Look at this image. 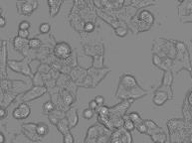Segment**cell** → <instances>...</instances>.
I'll list each match as a JSON object with an SVG mask.
<instances>
[{"label":"cell","instance_id":"26","mask_svg":"<svg viewBox=\"0 0 192 143\" xmlns=\"http://www.w3.org/2000/svg\"><path fill=\"white\" fill-rule=\"evenodd\" d=\"M89 106H90V108H92V109H93V110H96V109L99 108V105H98L97 101H96L95 99H94V100H91V101H90Z\"/></svg>","mask_w":192,"mask_h":143},{"label":"cell","instance_id":"22","mask_svg":"<svg viewBox=\"0 0 192 143\" xmlns=\"http://www.w3.org/2000/svg\"><path fill=\"white\" fill-rule=\"evenodd\" d=\"M18 36L21 37V38H23V39H27L29 37V31L19 29V31H18Z\"/></svg>","mask_w":192,"mask_h":143},{"label":"cell","instance_id":"16","mask_svg":"<svg viewBox=\"0 0 192 143\" xmlns=\"http://www.w3.org/2000/svg\"><path fill=\"white\" fill-rule=\"evenodd\" d=\"M28 45H29V47L32 48V49H37V48H39L41 46V41L37 38H33L28 42Z\"/></svg>","mask_w":192,"mask_h":143},{"label":"cell","instance_id":"17","mask_svg":"<svg viewBox=\"0 0 192 143\" xmlns=\"http://www.w3.org/2000/svg\"><path fill=\"white\" fill-rule=\"evenodd\" d=\"M94 114H95V112H94V110L92 108H87V109H85L84 111H83V117H84L85 119H88V120H90V119H92L94 117Z\"/></svg>","mask_w":192,"mask_h":143},{"label":"cell","instance_id":"4","mask_svg":"<svg viewBox=\"0 0 192 143\" xmlns=\"http://www.w3.org/2000/svg\"><path fill=\"white\" fill-rule=\"evenodd\" d=\"M31 112V108L26 103H21L18 107H16L13 111V117L18 120L25 119L29 116Z\"/></svg>","mask_w":192,"mask_h":143},{"label":"cell","instance_id":"25","mask_svg":"<svg viewBox=\"0 0 192 143\" xmlns=\"http://www.w3.org/2000/svg\"><path fill=\"white\" fill-rule=\"evenodd\" d=\"M95 100L97 101V103H98V105H99V106L105 104V97L102 96V95H98V96H96Z\"/></svg>","mask_w":192,"mask_h":143},{"label":"cell","instance_id":"2","mask_svg":"<svg viewBox=\"0 0 192 143\" xmlns=\"http://www.w3.org/2000/svg\"><path fill=\"white\" fill-rule=\"evenodd\" d=\"M110 141L112 142H128L130 143L132 142V138L129 133V131L126 129H118L116 131L114 132V134L112 135L110 138Z\"/></svg>","mask_w":192,"mask_h":143},{"label":"cell","instance_id":"6","mask_svg":"<svg viewBox=\"0 0 192 143\" xmlns=\"http://www.w3.org/2000/svg\"><path fill=\"white\" fill-rule=\"evenodd\" d=\"M168 99H169V97H168V92L163 90H157L154 92L153 97H152V101H153V103L156 106H161V105H163Z\"/></svg>","mask_w":192,"mask_h":143},{"label":"cell","instance_id":"1","mask_svg":"<svg viewBox=\"0 0 192 143\" xmlns=\"http://www.w3.org/2000/svg\"><path fill=\"white\" fill-rule=\"evenodd\" d=\"M118 90H122V92H124V95H128L126 98H138V97L143 96L142 94H137V92H143L138 86L135 80L134 76H130V74H124L122 76V80L120 82V86ZM124 95L122 97L124 98Z\"/></svg>","mask_w":192,"mask_h":143},{"label":"cell","instance_id":"31","mask_svg":"<svg viewBox=\"0 0 192 143\" xmlns=\"http://www.w3.org/2000/svg\"><path fill=\"white\" fill-rule=\"evenodd\" d=\"M140 1H141V0H132V3H134V4L136 3L137 4V3H139Z\"/></svg>","mask_w":192,"mask_h":143},{"label":"cell","instance_id":"30","mask_svg":"<svg viewBox=\"0 0 192 143\" xmlns=\"http://www.w3.org/2000/svg\"><path fill=\"white\" fill-rule=\"evenodd\" d=\"M3 142H5V137H4L3 133L0 132V143H3Z\"/></svg>","mask_w":192,"mask_h":143},{"label":"cell","instance_id":"5","mask_svg":"<svg viewBox=\"0 0 192 143\" xmlns=\"http://www.w3.org/2000/svg\"><path fill=\"white\" fill-rule=\"evenodd\" d=\"M46 92V88H42V86H35L32 90H30L26 94L23 96V100L24 101H30L33 99H36L38 97L42 96V95Z\"/></svg>","mask_w":192,"mask_h":143},{"label":"cell","instance_id":"3","mask_svg":"<svg viewBox=\"0 0 192 143\" xmlns=\"http://www.w3.org/2000/svg\"><path fill=\"white\" fill-rule=\"evenodd\" d=\"M72 54L71 46L66 42L58 43L55 47V55L60 59H66Z\"/></svg>","mask_w":192,"mask_h":143},{"label":"cell","instance_id":"33","mask_svg":"<svg viewBox=\"0 0 192 143\" xmlns=\"http://www.w3.org/2000/svg\"><path fill=\"white\" fill-rule=\"evenodd\" d=\"M190 74H191V76H192V72H190Z\"/></svg>","mask_w":192,"mask_h":143},{"label":"cell","instance_id":"19","mask_svg":"<svg viewBox=\"0 0 192 143\" xmlns=\"http://www.w3.org/2000/svg\"><path fill=\"white\" fill-rule=\"evenodd\" d=\"M50 29H51V27H50V24H48V23H42L40 26H39V31H40L41 34L49 33Z\"/></svg>","mask_w":192,"mask_h":143},{"label":"cell","instance_id":"15","mask_svg":"<svg viewBox=\"0 0 192 143\" xmlns=\"http://www.w3.org/2000/svg\"><path fill=\"white\" fill-rule=\"evenodd\" d=\"M135 128H136V130L139 132V133L147 134V124L145 123V121L140 122V123H138L137 125H135Z\"/></svg>","mask_w":192,"mask_h":143},{"label":"cell","instance_id":"29","mask_svg":"<svg viewBox=\"0 0 192 143\" xmlns=\"http://www.w3.org/2000/svg\"><path fill=\"white\" fill-rule=\"evenodd\" d=\"M6 24V19L2 16H0V27H4Z\"/></svg>","mask_w":192,"mask_h":143},{"label":"cell","instance_id":"12","mask_svg":"<svg viewBox=\"0 0 192 143\" xmlns=\"http://www.w3.org/2000/svg\"><path fill=\"white\" fill-rule=\"evenodd\" d=\"M128 116L131 120H132L133 122H134L135 125H137V124H138V123H140V122H142V121H143V119L141 118L140 115H139L137 112H130V113H128Z\"/></svg>","mask_w":192,"mask_h":143},{"label":"cell","instance_id":"7","mask_svg":"<svg viewBox=\"0 0 192 143\" xmlns=\"http://www.w3.org/2000/svg\"><path fill=\"white\" fill-rule=\"evenodd\" d=\"M145 123L147 124V134L150 135L151 138L153 137L154 135H156V134L163 132V130H162L155 122L152 121V120H145Z\"/></svg>","mask_w":192,"mask_h":143},{"label":"cell","instance_id":"24","mask_svg":"<svg viewBox=\"0 0 192 143\" xmlns=\"http://www.w3.org/2000/svg\"><path fill=\"white\" fill-rule=\"evenodd\" d=\"M24 41H25L24 39L18 36V38H15V41H14V45H15L16 48H19V47H21L23 44H24Z\"/></svg>","mask_w":192,"mask_h":143},{"label":"cell","instance_id":"27","mask_svg":"<svg viewBox=\"0 0 192 143\" xmlns=\"http://www.w3.org/2000/svg\"><path fill=\"white\" fill-rule=\"evenodd\" d=\"M94 28H95V26H94V24H92V23H87L85 25L86 32H92V31L94 30Z\"/></svg>","mask_w":192,"mask_h":143},{"label":"cell","instance_id":"11","mask_svg":"<svg viewBox=\"0 0 192 143\" xmlns=\"http://www.w3.org/2000/svg\"><path fill=\"white\" fill-rule=\"evenodd\" d=\"M172 80H173L172 74H171L170 72H165V74H164V76H163V82H162V84L170 88L171 84H172Z\"/></svg>","mask_w":192,"mask_h":143},{"label":"cell","instance_id":"18","mask_svg":"<svg viewBox=\"0 0 192 143\" xmlns=\"http://www.w3.org/2000/svg\"><path fill=\"white\" fill-rule=\"evenodd\" d=\"M99 115H104V116H108L110 115V108L105 105H101L99 108Z\"/></svg>","mask_w":192,"mask_h":143},{"label":"cell","instance_id":"14","mask_svg":"<svg viewBox=\"0 0 192 143\" xmlns=\"http://www.w3.org/2000/svg\"><path fill=\"white\" fill-rule=\"evenodd\" d=\"M54 108H55V106H54V104L51 102V101H47V102H45L43 104V111L45 113H51L52 111L54 110Z\"/></svg>","mask_w":192,"mask_h":143},{"label":"cell","instance_id":"8","mask_svg":"<svg viewBox=\"0 0 192 143\" xmlns=\"http://www.w3.org/2000/svg\"><path fill=\"white\" fill-rule=\"evenodd\" d=\"M49 131H50L49 126H48L46 123H44V122L38 123L36 125V133H37V135L40 136V137L46 136L48 133H49Z\"/></svg>","mask_w":192,"mask_h":143},{"label":"cell","instance_id":"10","mask_svg":"<svg viewBox=\"0 0 192 143\" xmlns=\"http://www.w3.org/2000/svg\"><path fill=\"white\" fill-rule=\"evenodd\" d=\"M124 128L128 131H132V130L135 129V124L134 122L132 121L128 116H126L124 119Z\"/></svg>","mask_w":192,"mask_h":143},{"label":"cell","instance_id":"13","mask_svg":"<svg viewBox=\"0 0 192 143\" xmlns=\"http://www.w3.org/2000/svg\"><path fill=\"white\" fill-rule=\"evenodd\" d=\"M140 18L145 22H147V23H152L153 22V17H152L151 13L149 11H143L140 14Z\"/></svg>","mask_w":192,"mask_h":143},{"label":"cell","instance_id":"23","mask_svg":"<svg viewBox=\"0 0 192 143\" xmlns=\"http://www.w3.org/2000/svg\"><path fill=\"white\" fill-rule=\"evenodd\" d=\"M30 26L31 25L28 21H21L19 24V29H22V30H29Z\"/></svg>","mask_w":192,"mask_h":143},{"label":"cell","instance_id":"21","mask_svg":"<svg viewBox=\"0 0 192 143\" xmlns=\"http://www.w3.org/2000/svg\"><path fill=\"white\" fill-rule=\"evenodd\" d=\"M63 136H64V139H63L64 142H66V143H72V142H74V137H73V135L70 133V132H68V133L64 134Z\"/></svg>","mask_w":192,"mask_h":143},{"label":"cell","instance_id":"20","mask_svg":"<svg viewBox=\"0 0 192 143\" xmlns=\"http://www.w3.org/2000/svg\"><path fill=\"white\" fill-rule=\"evenodd\" d=\"M116 34L118 35V37H124L126 36V34H128V30H126V28H124V27H118V29H116Z\"/></svg>","mask_w":192,"mask_h":143},{"label":"cell","instance_id":"28","mask_svg":"<svg viewBox=\"0 0 192 143\" xmlns=\"http://www.w3.org/2000/svg\"><path fill=\"white\" fill-rule=\"evenodd\" d=\"M7 116V111L4 108H0V118H5Z\"/></svg>","mask_w":192,"mask_h":143},{"label":"cell","instance_id":"32","mask_svg":"<svg viewBox=\"0 0 192 143\" xmlns=\"http://www.w3.org/2000/svg\"><path fill=\"white\" fill-rule=\"evenodd\" d=\"M183 1H184V0H178V2H180V3L181 2H183Z\"/></svg>","mask_w":192,"mask_h":143},{"label":"cell","instance_id":"9","mask_svg":"<svg viewBox=\"0 0 192 143\" xmlns=\"http://www.w3.org/2000/svg\"><path fill=\"white\" fill-rule=\"evenodd\" d=\"M67 119H68L69 125H70V128L74 127V123H73V120H74L75 124L78 123V115H77L76 110H70L67 114Z\"/></svg>","mask_w":192,"mask_h":143}]
</instances>
